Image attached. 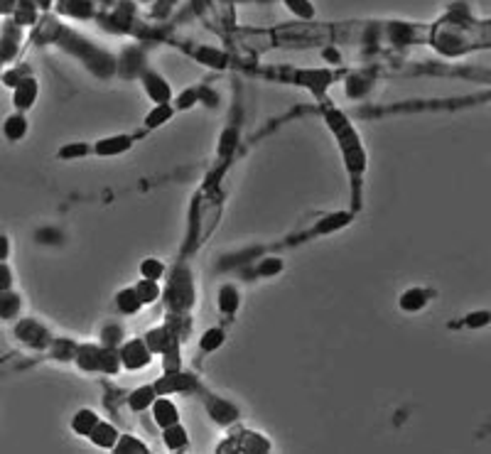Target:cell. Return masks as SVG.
<instances>
[{"mask_svg":"<svg viewBox=\"0 0 491 454\" xmlns=\"http://www.w3.org/2000/svg\"><path fill=\"white\" fill-rule=\"evenodd\" d=\"M22 130H25V120H22V118H13V120L5 126V133H8L10 138H20Z\"/></svg>","mask_w":491,"mask_h":454,"instance_id":"1","label":"cell"},{"mask_svg":"<svg viewBox=\"0 0 491 454\" xmlns=\"http://www.w3.org/2000/svg\"><path fill=\"white\" fill-rule=\"evenodd\" d=\"M15 305H17L15 297L0 295V314H3V317H10V314H13V309H15Z\"/></svg>","mask_w":491,"mask_h":454,"instance_id":"2","label":"cell"},{"mask_svg":"<svg viewBox=\"0 0 491 454\" xmlns=\"http://www.w3.org/2000/svg\"><path fill=\"white\" fill-rule=\"evenodd\" d=\"M32 94H34V86L32 84L25 86V91H17V106H27L32 101Z\"/></svg>","mask_w":491,"mask_h":454,"instance_id":"3","label":"cell"},{"mask_svg":"<svg viewBox=\"0 0 491 454\" xmlns=\"http://www.w3.org/2000/svg\"><path fill=\"white\" fill-rule=\"evenodd\" d=\"M8 282H10V277H8V270H5V268H0V287H8Z\"/></svg>","mask_w":491,"mask_h":454,"instance_id":"4","label":"cell"},{"mask_svg":"<svg viewBox=\"0 0 491 454\" xmlns=\"http://www.w3.org/2000/svg\"><path fill=\"white\" fill-rule=\"evenodd\" d=\"M5 251H8V243H5V238H0V258H5Z\"/></svg>","mask_w":491,"mask_h":454,"instance_id":"5","label":"cell"}]
</instances>
